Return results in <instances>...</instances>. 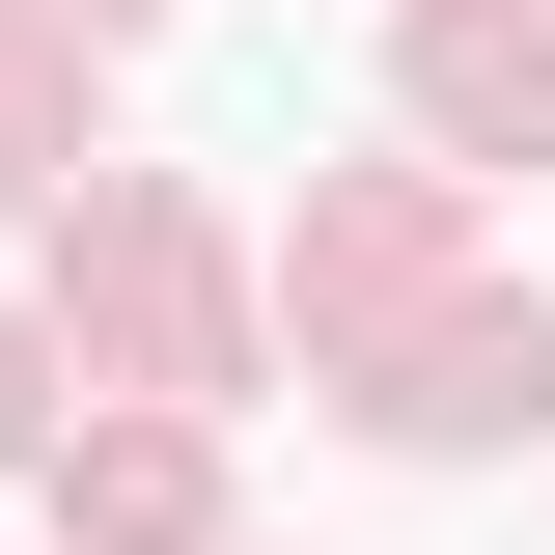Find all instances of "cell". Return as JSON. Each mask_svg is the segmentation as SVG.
I'll return each instance as SVG.
<instances>
[{
  "label": "cell",
  "instance_id": "cell-1",
  "mask_svg": "<svg viewBox=\"0 0 555 555\" xmlns=\"http://www.w3.org/2000/svg\"><path fill=\"white\" fill-rule=\"evenodd\" d=\"M416 139L444 167H555V0H416Z\"/></svg>",
  "mask_w": 555,
  "mask_h": 555
},
{
  "label": "cell",
  "instance_id": "cell-2",
  "mask_svg": "<svg viewBox=\"0 0 555 555\" xmlns=\"http://www.w3.org/2000/svg\"><path fill=\"white\" fill-rule=\"evenodd\" d=\"M56 528H83V555H195V528H222L195 416H112V444H56Z\"/></svg>",
  "mask_w": 555,
  "mask_h": 555
},
{
  "label": "cell",
  "instance_id": "cell-3",
  "mask_svg": "<svg viewBox=\"0 0 555 555\" xmlns=\"http://www.w3.org/2000/svg\"><path fill=\"white\" fill-rule=\"evenodd\" d=\"M28 416H56V334H0V444H28Z\"/></svg>",
  "mask_w": 555,
  "mask_h": 555
}]
</instances>
